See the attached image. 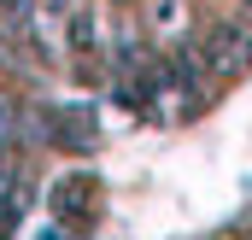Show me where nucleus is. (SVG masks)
Returning a JSON list of instances; mask_svg holds the SVG:
<instances>
[{"instance_id": "20e7f679", "label": "nucleus", "mask_w": 252, "mask_h": 240, "mask_svg": "<svg viewBox=\"0 0 252 240\" xmlns=\"http://www.w3.org/2000/svg\"><path fill=\"white\" fill-rule=\"evenodd\" d=\"M35 240H64V223H47V229H41Z\"/></svg>"}, {"instance_id": "f03ea898", "label": "nucleus", "mask_w": 252, "mask_h": 240, "mask_svg": "<svg viewBox=\"0 0 252 240\" xmlns=\"http://www.w3.org/2000/svg\"><path fill=\"white\" fill-rule=\"evenodd\" d=\"M88 199H94V176H59L53 181V193H47V205H53V223H70V217H82L88 211Z\"/></svg>"}, {"instance_id": "7ed1b4c3", "label": "nucleus", "mask_w": 252, "mask_h": 240, "mask_svg": "<svg viewBox=\"0 0 252 240\" xmlns=\"http://www.w3.org/2000/svg\"><path fill=\"white\" fill-rule=\"evenodd\" d=\"M64 47L82 59V70L100 59V18L94 12H64Z\"/></svg>"}, {"instance_id": "f257e3e1", "label": "nucleus", "mask_w": 252, "mask_h": 240, "mask_svg": "<svg viewBox=\"0 0 252 240\" xmlns=\"http://www.w3.org/2000/svg\"><path fill=\"white\" fill-rule=\"evenodd\" d=\"M30 141H35V106H24V100L0 94V158L24 152Z\"/></svg>"}]
</instances>
